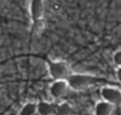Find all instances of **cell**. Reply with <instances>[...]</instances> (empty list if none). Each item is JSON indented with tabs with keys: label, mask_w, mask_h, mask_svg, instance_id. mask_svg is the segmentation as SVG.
Here are the masks:
<instances>
[{
	"label": "cell",
	"mask_w": 121,
	"mask_h": 115,
	"mask_svg": "<svg viewBox=\"0 0 121 115\" xmlns=\"http://www.w3.org/2000/svg\"><path fill=\"white\" fill-rule=\"evenodd\" d=\"M52 10L53 11H59L60 10V5L59 4H53L52 5Z\"/></svg>",
	"instance_id": "cell-13"
},
{
	"label": "cell",
	"mask_w": 121,
	"mask_h": 115,
	"mask_svg": "<svg viewBox=\"0 0 121 115\" xmlns=\"http://www.w3.org/2000/svg\"><path fill=\"white\" fill-rule=\"evenodd\" d=\"M116 80L121 83V67L116 69Z\"/></svg>",
	"instance_id": "cell-12"
},
{
	"label": "cell",
	"mask_w": 121,
	"mask_h": 115,
	"mask_svg": "<svg viewBox=\"0 0 121 115\" xmlns=\"http://www.w3.org/2000/svg\"><path fill=\"white\" fill-rule=\"evenodd\" d=\"M70 89L67 80H56L53 81L49 86V94L53 99H61L64 98Z\"/></svg>",
	"instance_id": "cell-4"
},
{
	"label": "cell",
	"mask_w": 121,
	"mask_h": 115,
	"mask_svg": "<svg viewBox=\"0 0 121 115\" xmlns=\"http://www.w3.org/2000/svg\"><path fill=\"white\" fill-rule=\"evenodd\" d=\"M112 61L117 67H121V49L116 50V52L112 54Z\"/></svg>",
	"instance_id": "cell-11"
},
{
	"label": "cell",
	"mask_w": 121,
	"mask_h": 115,
	"mask_svg": "<svg viewBox=\"0 0 121 115\" xmlns=\"http://www.w3.org/2000/svg\"><path fill=\"white\" fill-rule=\"evenodd\" d=\"M100 98L114 106L121 105V89L114 86H104L100 88Z\"/></svg>",
	"instance_id": "cell-3"
},
{
	"label": "cell",
	"mask_w": 121,
	"mask_h": 115,
	"mask_svg": "<svg viewBox=\"0 0 121 115\" xmlns=\"http://www.w3.org/2000/svg\"><path fill=\"white\" fill-rule=\"evenodd\" d=\"M34 115H40V114H38V113H37V114H34Z\"/></svg>",
	"instance_id": "cell-14"
},
{
	"label": "cell",
	"mask_w": 121,
	"mask_h": 115,
	"mask_svg": "<svg viewBox=\"0 0 121 115\" xmlns=\"http://www.w3.org/2000/svg\"><path fill=\"white\" fill-rule=\"evenodd\" d=\"M115 106L112 104L105 102V100H99L94 105V115H112Z\"/></svg>",
	"instance_id": "cell-6"
},
{
	"label": "cell",
	"mask_w": 121,
	"mask_h": 115,
	"mask_svg": "<svg viewBox=\"0 0 121 115\" xmlns=\"http://www.w3.org/2000/svg\"><path fill=\"white\" fill-rule=\"evenodd\" d=\"M56 106L58 104H55L53 102H47V100H40L38 102V114L40 115H54Z\"/></svg>",
	"instance_id": "cell-7"
},
{
	"label": "cell",
	"mask_w": 121,
	"mask_h": 115,
	"mask_svg": "<svg viewBox=\"0 0 121 115\" xmlns=\"http://www.w3.org/2000/svg\"><path fill=\"white\" fill-rule=\"evenodd\" d=\"M38 113V103L35 102H27L22 105L18 115H34Z\"/></svg>",
	"instance_id": "cell-8"
},
{
	"label": "cell",
	"mask_w": 121,
	"mask_h": 115,
	"mask_svg": "<svg viewBox=\"0 0 121 115\" xmlns=\"http://www.w3.org/2000/svg\"><path fill=\"white\" fill-rule=\"evenodd\" d=\"M30 13L32 23L44 20V0H31Z\"/></svg>",
	"instance_id": "cell-5"
},
{
	"label": "cell",
	"mask_w": 121,
	"mask_h": 115,
	"mask_svg": "<svg viewBox=\"0 0 121 115\" xmlns=\"http://www.w3.org/2000/svg\"><path fill=\"white\" fill-rule=\"evenodd\" d=\"M45 27H47L45 20H42V21H38V22L32 23V31L34 33H40V32H43L45 30Z\"/></svg>",
	"instance_id": "cell-10"
},
{
	"label": "cell",
	"mask_w": 121,
	"mask_h": 115,
	"mask_svg": "<svg viewBox=\"0 0 121 115\" xmlns=\"http://www.w3.org/2000/svg\"><path fill=\"white\" fill-rule=\"evenodd\" d=\"M94 77L86 74H71L67 78V82L70 86V89L76 92H82L89 88L94 83Z\"/></svg>",
	"instance_id": "cell-2"
},
{
	"label": "cell",
	"mask_w": 121,
	"mask_h": 115,
	"mask_svg": "<svg viewBox=\"0 0 121 115\" xmlns=\"http://www.w3.org/2000/svg\"><path fill=\"white\" fill-rule=\"evenodd\" d=\"M48 74L53 78V81L56 80H67L70 77L71 66L65 60H50L48 62Z\"/></svg>",
	"instance_id": "cell-1"
},
{
	"label": "cell",
	"mask_w": 121,
	"mask_h": 115,
	"mask_svg": "<svg viewBox=\"0 0 121 115\" xmlns=\"http://www.w3.org/2000/svg\"><path fill=\"white\" fill-rule=\"evenodd\" d=\"M0 93H1V91H0Z\"/></svg>",
	"instance_id": "cell-15"
},
{
	"label": "cell",
	"mask_w": 121,
	"mask_h": 115,
	"mask_svg": "<svg viewBox=\"0 0 121 115\" xmlns=\"http://www.w3.org/2000/svg\"><path fill=\"white\" fill-rule=\"evenodd\" d=\"M72 111H73L72 106L66 102H62V103L58 104L54 115H72Z\"/></svg>",
	"instance_id": "cell-9"
}]
</instances>
